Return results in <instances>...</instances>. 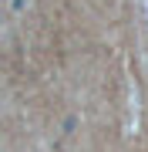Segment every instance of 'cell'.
Here are the masks:
<instances>
[]
</instances>
